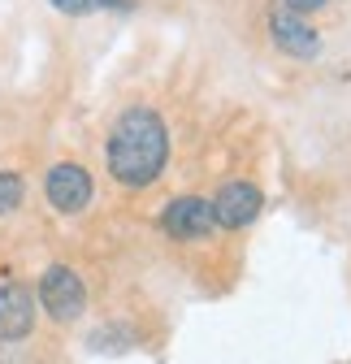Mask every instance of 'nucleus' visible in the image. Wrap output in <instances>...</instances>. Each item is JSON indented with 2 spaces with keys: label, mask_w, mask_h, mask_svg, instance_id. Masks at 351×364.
I'll use <instances>...</instances> for the list:
<instances>
[{
  "label": "nucleus",
  "mask_w": 351,
  "mask_h": 364,
  "mask_svg": "<svg viewBox=\"0 0 351 364\" xmlns=\"http://www.w3.org/2000/svg\"><path fill=\"white\" fill-rule=\"evenodd\" d=\"M104 161H109L113 182H122V187H130V191L152 187L169 161V130H165L161 113L148 105L126 109L109 130Z\"/></svg>",
  "instance_id": "f257e3e1"
},
{
  "label": "nucleus",
  "mask_w": 351,
  "mask_h": 364,
  "mask_svg": "<svg viewBox=\"0 0 351 364\" xmlns=\"http://www.w3.org/2000/svg\"><path fill=\"white\" fill-rule=\"evenodd\" d=\"M39 308L48 312L53 321H61V326H70V321L82 316L87 287H82V278L70 264H48V269H43V278H39Z\"/></svg>",
  "instance_id": "f03ea898"
},
{
  "label": "nucleus",
  "mask_w": 351,
  "mask_h": 364,
  "mask_svg": "<svg viewBox=\"0 0 351 364\" xmlns=\"http://www.w3.org/2000/svg\"><path fill=\"white\" fill-rule=\"evenodd\" d=\"M161 230H165L169 239H183V243L208 239V235L217 230L212 200H200V196H178V200H169L165 213H161Z\"/></svg>",
  "instance_id": "7ed1b4c3"
},
{
  "label": "nucleus",
  "mask_w": 351,
  "mask_h": 364,
  "mask_svg": "<svg viewBox=\"0 0 351 364\" xmlns=\"http://www.w3.org/2000/svg\"><path fill=\"white\" fill-rule=\"evenodd\" d=\"M92 173H87L82 165L74 161H61L48 169V182H43V196H48V204L57 213H82L87 204H92Z\"/></svg>",
  "instance_id": "20e7f679"
},
{
  "label": "nucleus",
  "mask_w": 351,
  "mask_h": 364,
  "mask_svg": "<svg viewBox=\"0 0 351 364\" xmlns=\"http://www.w3.org/2000/svg\"><path fill=\"white\" fill-rule=\"evenodd\" d=\"M260 208H265V196H260V187H252V182H226V187L212 196V217H217V225H226V230L252 225L260 217Z\"/></svg>",
  "instance_id": "39448f33"
},
{
  "label": "nucleus",
  "mask_w": 351,
  "mask_h": 364,
  "mask_svg": "<svg viewBox=\"0 0 351 364\" xmlns=\"http://www.w3.org/2000/svg\"><path fill=\"white\" fill-rule=\"evenodd\" d=\"M35 330V295L22 282H0V343H18Z\"/></svg>",
  "instance_id": "423d86ee"
},
{
  "label": "nucleus",
  "mask_w": 351,
  "mask_h": 364,
  "mask_svg": "<svg viewBox=\"0 0 351 364\" xmlns=\"http://www.w3.org/2000/svg\"><path fill=\"white\" fill-rule=\"evenodd\" d=\"M269 31H274V43H278V48L291 53V57H299V61H313V57L321 53V35L303 22L299 14H291V9H274Z\"/></svg>",
  "instance_id": "0eeeda50"
},
{
  "label": "nucleus",
  "mask_w": 351,
  "mask_h": 364,
  "mask_svg": "<svg viewBox=\"0 0 351 364\" xmlns=\"http://www.w3.org/2000/svg\"><path fill=\"white\" fill-rule=\"evenodd\" d=\"M22 196H26V182H22V173H14V169H0V217H5V213H14V208H22Z\"/></svg>",
  "instance_id": "6e6552de"
},
{
  "label": "nucleus",
  "mask_w": 351,
  "mask_h": 364,
  "mask_svg": "<svg viewBox=\"0 0 351 364\" xmlns=\"http://www.w3.org/2000/svg\"><path fill=\"white\" fill-rule=\"evenodd\" d=\"M126 343H130V334L122 326H104V330H96L92 338H87V347H96V351H122Z\"/></svg>",
  "instance_id": "1a4fd4ad"
},
{
  "label": "nucleus",
  "mask_w": 351,
  "mask_h": 364,
  "mask_svg": "<svg viewBox=\"0 0 351 364\" xmlns=\"http://www.w3.org/2000/svg\"><path fill=\"white\" fill-rule=\"evenodd\" d=\"M330 5V0H282V9H291V14H313V9H325Z\"/></svg>",
  "instance_id": "9d476101"
},
{
  "label": "nucleus",
  "mask_w": 351,
  "mask_h": 364,
  "mask_svg": "<svg viewBox=\"0 0 351 364\" xmlns=\"http://www.w3.org/2000/svg\"><path fill=\"white\" fill-rule=\"evenodd\" d=\"M53 9H61V14H87L92 9V0H48Z\"/></svg>",
  "instance_id": "9b49d317"
},
{
  "label": "nucleus",
  "mask_w": 351,
  "mask_h": 364,
  "mask_svg": "<svg viewBox=\"0 0 351 364\" xmlns=\"http://www.w3.org/2000/svg\"><path fill=\"white\" fill-rule=\"evenodd\" d=\"M92 9H135V0H92Z\"/></svg>",
  "instance_id": "f8f14e48"
}]
</instances>
